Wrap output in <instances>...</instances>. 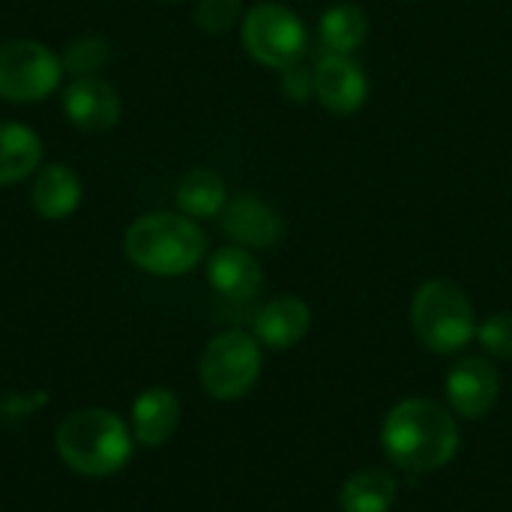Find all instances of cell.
Here are the masks:
<instances>
[{
	"label": "cell",
	"instance_id": "cell-1",
	"mask_svg": "<svg viewBox=\"0 0 512 512\" xmlns=\"http://www.w3.org/2000/svg\"><path fill=\"white\" fill-rule=\"evenodd\" d=\"M456 414L426 396L396 402L381 426V450L387 462L405 474H435L459 453Z\"/></svg>",
	"mask_w": 512,
	"mask_h": 512
},
{
	"label": "cell",
	"instance_id": "cell-2",
	"mask_svg": "<svg viewBox=\"0 0 512 512\" xmlns=\"http://www.w3.org/2000/svg\"><path fill=\"white\" fill-rule=\"evenodd\" d=\"M54 447L63 465L81 477L120 474L132 459V429L105 408H81L63 417L54 432Z\"/></svg>",
	"mask_w": 512,
	"mask_h": 512
},
{
	"label": "cell",
	"instance_id": "cell-3",
	"mask_svg": "<svg viewBox=\"0 0 512 512\" xmlns=\"http://www.w3.org/2000/svg\"><path fill=\"white\" fill-rule=\"evenodd\" d=\"M126 258L150 276L192 273L207 255V234L183 213H147L138 216L123 237Z\"/></svg>",
	"mask_w": 512,
	"mask_h": 512
},
{
	"label": "cell",
	"instance_id": "cell-4",
	"mask_svg": "<svg viewBox=\"0 0 512 512\" xmlns=\"http://www.w3.org/2000/svg\"><path fill=\"white\" fill-rule=\"evenodd\" d=\"M411 330L432 354H459L477 339V312L465 288L450 279H426L411 297Z\"/></svg>",
	"mask_w": 512,
	"mask_h": 512
},
{
	"label": "cell",
	"instance_id": "cell-5",
	"mask_svg": "<svg viewBox=\"0 0 512 512\" xmlns=\"http://www.w3.org/2000/svg\"><path fill=\"white\" fill-rule=\"evenodd\" d=\"M240 42L246 54L267 69H288L303 63L309 48V30L303 18L285 3H255L240 21Z\"/></svg>",
	"mask_w": 512,
	"mask_h": 512
},
{
	"label": "cell",
	"instance_id": "cell-6",
	"mask_svg": "<svg viewBox=\"0 0 512 512\" xmlns=\"http://www.w3.org/2000/svg\"><path fill=\"white\" fill-rule=\"evenodd\" d=\"M261 345L246 330H225L207 342L198 366L201 387L216 402H237L261 378Z\"/></svg>",
	"mask_w": 512,
	"mask_h": 512
},
{
	"label": "cell",
	"instance_id": "cell-7",
	"mask_svg": "<svg viewBox=\"0 0 512 512\" xmlns=\"http://www.w3.org/2000/svg\"><path fill=\"white\" fill-rule=\"evenodd\" d=\"M63 81L60 57L36 39L0 42V99L30 105L57 93Z\"/></svg>",
	"mask_w": 512,
	"mask_h": 512
},
{
	"label": "cell",
	"instance_id": "cell-8",
	"mask_svg": "<svg viewBox=\"0 0 512 512\" xmlns=\"http://www.w3.org/2000/svg\"><path fill=\"white\" fill-rule=\"evenodd\" d=\"M447 408L462 420H483L501 396V375L486 357H462L444 381Z\"/></svg>",
	"mask_w": 512,
	"mask_h": 512
},
{
	"label": "cell",
	"instance_id": "cell-9",
	"mask_svg": "<svg viewBox=\"0 0 512 512\" xmlns=\"http://www.w3.org/2000/svg\"><path fill=\"white\" fill-rule=\"evenodd\" d=\"M312 75H315V99L330 114L339 117L357 114L369 99V78L351 54L327 51L312 66Z\"/></svg>",
	"mask_w": 512,
	"mask_h": 512
},
{
	"label": "cell",
	"instance_id": "cell-10",
	"mask_svg": "<svg viewBox=\"0 0 512 512\" xmlns=\"http://www.w3.org/2000/svg\"><path fill=\"white\" fill-rule=\"evenodd\" d=\"M222 231L243 249H270L282 240L285 222L279 210L258 195H237L228 198L225 210L219 213Z\"/></svg>",
	"mask_w": 512,
	"mask_h": 512
},
{
	"label": "cell",
	"instance_id": "cell-11",
	"mask_svg": "<svg viewBox=\"0 0 512 512\" xmlns=\"http://www.w3.org/2000/svg\"><path fill=\"white\" fill-rule=\"evenodd\" d=\"M63 114L84 132H105L120 120V93L99 75L72 78L63 87Z\"/></svg>",
	"mask_w": 512,
	"mask_h": 512
},
{
	"label": "cell",
	"instance_id": "cell-12",
	"mask_svg": "<svg viewBox=\"0 0 512 512\" xmlns=\"http://www.w3.org/2000/svg\"><path fill=\"white\" fill-rule=\"evenodd\" d=\"M309 327H312L309 303L294 297V294H285V297H276L258 309L255 324H252V336L258 339L261 348L288 351L306 339Z\"/></svg>",
	"mask_w": 512,
	"mask_h": 512
},
{
	"label": "cell",
	"instance_id": "cell-13",
	"mask_svg": "<svg viewBox=\"0 0 512 512\" xmlns=\"http://www.w3.org/2000/svg\"><path fill=\"white\" fill-rule=\"evenodd\" d=\"M207 282L228 300H252L264 285V270L252 249L222 246L207 258Z\"/></svg>",
	"mask_w": 512,
	"mask_h": 512
},
{
	"label": "cell",
	"instance_id": "cell-14",
	"mask_svg": "<svg viewBox=\"0 0 512 512\" xmlns=\"http://www.w3.org/2000/svg\"><path fill=\"white\" fill-rule=\"evenodd\" d=\"M183 405L174 390L150 387L132 405V438L141 447H162L180 426Z\"/></svg>",
	"mask_w": 512,
	"mask_h": 512
},
{
	"label": "cell",
	"instance_id": "cell-15",
	"mask_svg": "<svg viewBox=\"0 0 512 512\" xmlns=\"http://www.w3.org/2000/svg\"><path fill=\"white\" fill-rule=\"evenodd\" d=\"M81 192H84L81 177L66 162H48V165H39V171H36L30 201H33L36 216H42L48 222H60L78 210Z\"/></svg>",
	"mask_w": 512,
	"mask_h": 512
},
{
	"label": "cell",
	"instance_id": "cell-16",
	"mask_svg": "<svg viewBox=\"0 0 512 512\" xmlns=\"http://www.w3.org/2000/svg\"><path fill=\"white\" fill-rule=\"evenodd\" d=\"M399 501V480L387 468H360L339 489L342 512H390Z\"/></svg>",
	"mask_w": 512,
	"mask_h": 512
},
{
	"label": "cell",
	"instance_id": "cell-17",
	"mask_svg": "<svg viewBox=\"0 0 512 512\" xmlns=\"http://www.w3.org/2000/svg\"><path fill=\"white\" fill-rule=\"evenodd\" d=\"M42 165V138L18 123L3 120L0 123V186H12L36 174Z\"/></svg>",
	"mask_w": 512,
	"mask_h": 512
},
{
	"label": "cell",
	"instance_id": "cell-18",
	"mask_svg": "<svg viewBox=\"0 0 512 512\" xmlns=\"http://www.w3.org/2000/svg\"><path fill=\"white\" fill-rule=\"evenodd\" d=\"M228 204V186L225 177L213 168H192L177 183V207L183 216L204 222L225 210Z\"/></svg>",
	"mask_w": 512,
	"mask_h": 512
},
{
	"label": "cell",
	"instance_id": "cell-19",
	"mask_svg": "<svg viewBox=\"0 0 512 512\" xmlns=\"http://www.w3.org/2000/svg\"><path fill=\"white\" fill-rule=\"evenodd\" d=\"M318 36L333 54H354L369 36V15L351 0H339L318 18Z\"/></svg>",
	"mask_w": 512,
	"mask_h": 512
},
{
	"label": "cell",
	"instance_id": "cell-20",
	"mask_svg": "<svg viewBox=\"0 0 512 512\" xmlns=\"http://www.w3.org/2000/svg\"><path fill=\"white\" fill-rule=\"evenodd\" d=\"M108 57H111V48L102 36H75L63 48L60 63H63V72H69L72 78H84V75H99Z\"/></svg>",
	"mask_w": 512,
	"mask_h": 512
},
{
	"label": "cell",
	"instance_id": "cell-21",
	"mask_svg": "<svg viewBox=\"0 0 512 512\" xmlns=\"http://www.w3.org/2000/svg\"><path fill=\"white\" fill-rule=\"evenodd\" d=\"M243 15V0H198L195 3V24L204 33H228Z\"/></svg>",
	"mask_w": 512,
	"mask_h": 512
},
{
	"label": "cell",
	"instance_id": "cell-22",
	"mask_svg": "<svg viewBox=\"0 0 512 512\" xmlns=\"http://www.w3.org/2000/svg\"><path fill=\"white\" fill-rule=\"evenodd\" d=\"M477 342L495 360H512V312H495L477 324Z\"/></svg>",
	"mask_w": 512,
	"mask_h": 512
},
{
	"label": "cell",
	"instance_id": "cell-23",
	"mask_svg": "<svg viewBox=\"0 0 512 512\" xmlns=\"http://www.w3.org/2000/svg\"><path fill=\"white\" fill-rule=\"evenodd\" d=\"M282 93L291 102H309L315 96V75L309 66L294 63L288 69H282Z\"/></svg>",
	"mask_w": 512,
	"mask_h": 512
},
{
	"label": "cell",
	"instance_id": "cell-24",
	"mask_svg": "<svg viewBox=\"0 0 512 512\" xmlns=\"http://www.w3.org/2000/svg\"><path fill=\"white\" fill-rule=\"evenodd\" d=\"M165 3H180V0H165Z\"/></svg>",
	"mask_w": 512,
	"mask_h": 512
}]
</instances>
